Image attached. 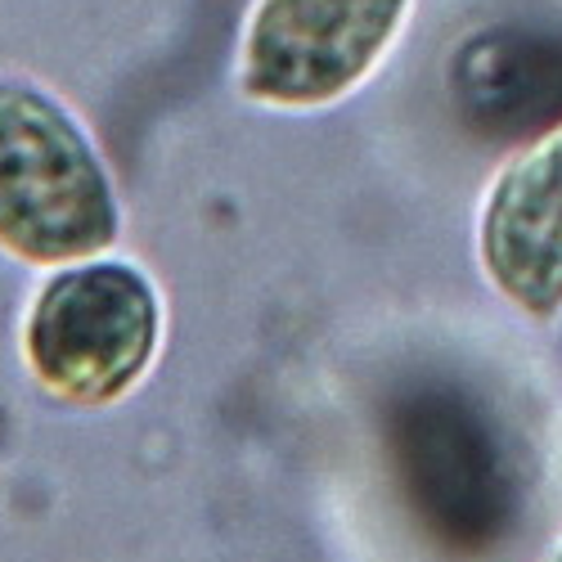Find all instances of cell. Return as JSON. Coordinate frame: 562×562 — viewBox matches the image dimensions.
<instances>
[{"label": "cell", "instance_id": "cell-3", "mask_svg": "<svg viewBox=\"0 0 562 562\" xmlns=\"http://www.w3.org/2000/svg\"><path fill=\"white\" fill-rule=\"evenodd\" d=\"M387 432L424 531L459 558L495 549L513 522V477L486 414L450 387H418L396 396Z\"/></svg>", "mask_w": 562, "mask_h": 562}, {"label": "cell", "instance_id": "cell-5", "mask_svg": "<svg viewBox=\"0 0 562 562\" xmlns=\"http://www.w3.org/2000/svg\"><path fill=\"white\" fill-rule=\"evenodd\" d=\"M477 257L504 302L536 319L562 311V126L495 176L477 216Z\"/></svg>", "mask_w": 562, "mask_h": 562}, {"label": "cell", "instance_id": "cell-2", "mask_svg": "<svg viewBox=\"0 0 562 562\" xmlns=\"http://www.w3.org/2000/svg\"><path fill=\"white\" fill-rule=\"evenodd\" d=\"M158 293L135 266H64L27 311L23 360L45 396L72 409H104L149 373L158 356Z\"/></svg>", "mask_w": 562, "mask_h": 562}, {"label": "cell", "instance_id": "cell-6", "mask_svg": "<svg viewBox=\"0 0 562 562\" xmlns=\"http://www.w3.org/2000/svg\"><path fill=\"white\" fill-rule=\"evenodd\" d=\"M549 562H562V549H558V553H553V558H549Z\"/></svg>", "mask_w": 562, "mask_h": 562}, {"label": "cell", "instance_id": "cell-4", "mask_svg": "<svg viewBox=\"0 0 562 562\" xmlns=\"http://www.w3.org/2000/svg\"><path fill=\"white\" fill-rule=\"evenodd\" d=\"M405 19L409 0H257L244 27L239 90L284 113L329 109L387 59Z\"/></svg>", "mask_w": 562, "mask_h": 562}, {"label": "cell", "instance_id": "cell-1", "mask_svg": "<svg viewBox=\"0 0 562 562\" xmlns=\"http://www.w3.org/2000/svg\"><path fill=\"white\" fill-rule=\"evenodd\" d=\"M117 239V199L95 145L32 86L0 81V248L77 266Z\"/></svg>", "mask_w": 562, "mask_h": 562}]
</instances>
